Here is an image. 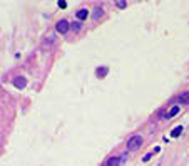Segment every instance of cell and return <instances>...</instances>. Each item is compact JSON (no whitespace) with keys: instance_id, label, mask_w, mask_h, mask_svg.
I'll return each instance as SVG.
<instances>
[{"instance_id":"6da1fadb","label":"cell","mask_w":189,"mask_h":166,"mask_svg":"<svg viewBox=\"0 0 189 166\" xmlns=\"http://www.w3.org/2000/svg\"><path fill=\"white\" fill-rule=\"evenodd\" d=\"M141 144H142V138L141 136H130L129 139H127V149L129 151H136V149L141 148Z\"/></svg>"},{"instance_id":"7a4b0ae2","label":"cell","mask_w":189,"mask_h":166,"mask_svg":"<svg viewBox=\"0 0 189 166\" xmlns=\"http://www.w3.org/2000/svg\"><path fill=\"white\" fill-rule=\"evenodd\" d=\"M69 29H70V25H69L67 20H59L57 24H55V30H57L59 34H67Z\"/></svg>"},{"instance_id":"3957f363","label":"cell","mask_w":189,"mask_h":166,"mask_svg":"<svg viewBox=\"0 0 189 166\" xmlns=\"http://www.w3.org/2000/svg\"><path fill=\"white\" fill-rule=\"evenodd\" d=\"M54 44H55V34H54V32H50V34L45 37V40H44L42 47H44V49H50Z\"/></svg>"},{"instance_id":"277c9868","label":"cell","mask_w":189,"mask_h":166,"mask_svg":"<svg viewBox=\"0 0 189 166\" xmlns=\"http://www.w3.org/2000/svg\"><path fill=\"white\" fill-rule=\"evenodd\" d=\"M119 165H121V158L117 156H110L102 163V166H119Z\"/></svg>"},{"instance_id":"5b68a950","label":"cell","mask_w":189,"mask_h":166,"mask_svg":"<svg viewBox=\"0 0 189 166\" xmlns=\"http://www.w3.org/2000/svg\"><path fill=\"white\" fill-rule=\"evenodd\" d=\"M13 86H15L17 89H24V87L27 86V79L22 77V76H17L15 79H13Z\"/></svg>"},{"instance_id":"8992f818","label":"cell","mask_w":189,"mask_h":166,"mask_svg":"<svg viewBox=\"0 0 189 166\" xmlns=\"http://www.w3.org/2000/svg\"><path fill=\"white\" fill-rule=\"evenodd\" d=\"M177 112H179V106H172L171 109H169V112L164 114V119H171V118H174Z\"/></svg>"},{"instance_id":"52a82bcc","label":"cell","mask_w":189,"mask_h":166,"mask_svg":"<svg viewBox=\"0 0 189 166\" xmlns=\"http://www.w3.org/2000/svg\"><path fill=\"white\" fill-rule=\"evenodd\" d=\"M87 13H89L87 9H79L76 15H77V19H79V20H84V19H87Z\"/></svg>"},{"instance_id":"ba28073f","label":"cell","mask_w":189,"mask_h":166,"mask_svg":"<svg viewBox=\"0 0 189 166\" xmlns=\"http://www.w3.org/2000/svg\"><path fill=\"white\" fill-rule=\"evenodd\" d=\"M179 102H181V104H189V91H188V92H181Z\"/></svg>"},{"instance_id":"9c48e42d","label":"cell","mask_w":189,"mask_h":166,"mask_svg":"<svg viewBox=\"0 0 189 166\" xmlns=\"http://www.w3.org/2000/svg\"><path fill=\"white\" fill-rule=\"evenodd\" d=\"M102 12H104L102 7H96V9H94V13H92V19L94 20H99V17H102Z\"/></svg>"},{"instance_id":"30bf717a","label":"cell","mask_w":189,"mask_h":166,"mask_svg":"<svg viewBox=\"0 0 189 166\" xmlns=\"http://www.w3.org/2000/svg\"><path fill=\"white\" fill-rule=\"evenodd\" d=\"M96 74H97V77H101V79H102V77H105V76H107V67H105V66L99 67L96 71Z\"/></svg>"},{"instance_id":"8fae6325","label":"cell","mask_w":189,"mask_h":166,"mask_svg":"<svg viewBox=\"0 0 189 166\" xmlns=\"http://www.w3.org/2000/svg\"><path fill=\"white\" fill-rule=\"evenodd\" d=\"M181 133H182V126H176V128L171 131V136H172V138H177Z\"/></svg>"},{"instance_id":"7c38bea8","label":"cell","mask_w":189,"mask_h":166,"mask_svg":"<svg viewBox=\"0 0 189 166\" xmlns=\"http://www.w3.org/2000/svg\"><path fill=\"white\" fill-rule=\"evenodd\" d=\"M126 2H124V0H117V2H116V7H117V9H124V7H126Z\"/></svg>"},{"instance_id":"4fadbf2b","label":"cell","mask_w":189,"mask_h":166,"mask_svg":"<svg viewBox=\"0 0 189 166\" xmlns=\"http://www.w3.org/2000/svg\"><path fill=\"white\" fill-rule=\"evenodd\" d=\"M70 29H74V30H80V22H72Z\"/></svg>"},{"instance_id":"5bb4252c","label":"cell","mask_w":189,"mask_h":166,"mask_svg":"<svg viewBox=\"0 0 189 166\" xmlns=\"http://www.w3.org/2000/svg\"><path fill=\"white\" fill-rule=\"evenodd\" d=\"M151 158H152V153H147L146 156L142 158V161H146V163H147V161H151Z\"/></svg>"},{"instance_id":"9a60e30c","label":"cell","mask_w":189,"mask_h":166,"mask_svg":"<svg viewBox=\"0 0 189 166\" xmlns=\"http://www.w3.org/2000/svg\"><path fill=\"white\" fill-rule=\"evenodd\" d=\"M59 7H60V9H65V7H67V2H64V0H62V2H59Z\"/></svg>"}]
</instances>
